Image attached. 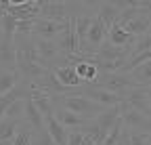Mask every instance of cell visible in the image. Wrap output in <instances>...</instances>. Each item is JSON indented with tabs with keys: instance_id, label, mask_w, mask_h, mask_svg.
<instances>
[{
	"instance_id": "cell-1",
	"label": "cell",
	"mask_w": 151,
	"mask_h": 145,
	"mask_svg": "<svg viewBox=\"0 0 151 145\" xmlns=\"http://www.w3.org/2000/svg\"><path fill=\"white\" fill-rule=\"evenodd\" d=\"M52 103L57 107H63V110L76 114V116H80L84 120H94L99 114L105 112V107L97 105L94 101L82 97V95H57V97H50Z\"/></svg>"
},
{
	"instance_id": "cell-2",
	"label": "cell",
	"mask_w": 151,
	"mask_h": 145,
	"mask_svg": "<svg viewBox=\"0 0 151 145\" xmlns=\"http://www.w3.org/2000/svg\"><path fill=\"white\" fill-rule=\"evenodd\" d=\"M55 44H57V48H59L61 57H78L80 55L78 38H76V32H73V15L65 21L61 34L55 38Z\"/></svg>"
},
{
	"instance_id": "cell-3",
	"label": "cell",
	"mask_w": 151,
	"mask_h": 145,
	"mask_svg": "<svg viewBox=\"0 0 151 145\" xmlns=\"http://www.w3.org/2000/svg\"><path fill=\"white\" fill-rule=\"evenodd\" d=\"M71 9H73V4H67V2H50V0H40V13H38V17L57 21V23H65L69 17H71Z\"/></svg>"
},
{
	"instance_id": "cell-4",
	"label": "cell",
	"mask_w": 151,
	"mask_h": 145,
	"mask_svg": "<svg viewBox=\"0 0 151 145\" xmlns=\"http://www.w3.org/2000/svg\"><path fill=\"white\" fill-rule=\"evenodd\" d=\"M126 103V101H124ZM122 122L128 128V133L132 135H139V133H151V120L147 116H143L141 112L128 107V103L124 105V112H122Z\"/></svg>"
},
{
	"instance_id": "cell-5",
	"label": "cell",
	"mask_w": 151,
	"mask_h": 145,
	"mask_svg": "<svg viewBox=\"0 0 151 145\" xmlns=\"http://www.w3.org/2000/svg\"><path fill=\"white\" fill-rule=\"evenodd\" d=\"M65 23H57L50 19H42V17H36L34 19V27H32V38L38 40H55L57 36L61 34Z\"/></svg>"
},
{
	"instance_id": "cell-6",
	"label": "cell",
	"mask_w": 151,
	"mask_h": 145,
	"mask_svg": "<svg viewBox=\"0 0 151 145\" xmlns=\"http://www.w3.org/2000/svg\"><path fill=\"white\" fill-rule=\"evenodd\" d=\"M128 6V0H120V2H101L97 4V13H94V17H99V19L103 21V25L109 30L113 23L118 21L120 13Z\"/></svg>"
},
{
	"instance_id": "cell-7",
	"label": "cell",
	"mask_w": 151,
	"mask_h": 145,
	"mask_svg": "<svg viewBox=\"0 0 151 145\" xmlns=\"http://www.w3.org/2000/svg\"><path fill=\"white\" fill-rule=\"evenodd\" d=\"M0 71H17L13 38H4V36H0Z\"/></svg>"
},
{
	"instance_id": "cell-8",
	"label": "cell",
	"mask_w": 151,
	"mask_h": 145,
	"mask_svg": "<svg viewBox=\"0 0 151 145\" xmlns=\"http://www.w3.org/2000/svg\"><path fill=\"white\" fill-rule=\"evenodd\" d=\"M124 105H126V103H120V105H116V107H107L103 114H99L97 118L92 120V122H94V126H97V128L101 131V135H103V137L107 135V131L111 128V126L118 122V118H122Z\"/></svg>"
},
{
	"instance_id": "cell-9",
	"label": "cell",
	"mask_w": 151,
	"mask_h": 145,
	"mask_svg": "<svg viewBox=\"0 0 151 145\" xmlns=\"http://www.w3.org/2000/svg\"><path fill=\"white\" fill-rule=\"evenodd\" d=\"M134 36H130L122 25H118V23H113L109 30H107V42L111 44V46H116V48H132V44H134Z\"/></svg>"
},
{
	"instance_id": "cell-10",
	"label": "cell",
	"mask_w": 151,
	"mask_h": 145,
	"mask_svg": "<svg viewBox=\"0 0 151 145\" xmlns=\"http://www.w3.org/2000/svg\"><path fill=\"white\" fill-rule=\"evenodd\" d=\"M52 74H55V78L59 80V84L61 86H65V88H69V90H76V88H80L84 82L78 78V74L73 71V65H59V67H55L52 69Z\"/></svg>"
},
{
	"instance_id": "cell-11",
	"label": "cell",
	"mask_w": 151,
	"mask_h": 145,
	"mask_svg": "<svg viewBox=\"0 0 151 145\" xmlns=\"http://www.w3.org/2000/svg\"><path fill=\"white\" fill-rule=\"evenodd\" d=\"M52 116H55V120L59 122L63 128H67V131H78V128H82L86 122H90V120H84V118H80V116H76V114L63 110V107H57V105H55V114H52Z\"/></svg>"
},
{
	"instance_id": "cell-12",
	"label": "cell",
	"mask_w": 151,
	"mask_h": 145,
	"mask_svg": "<svg viewBox=\"0 0 151 145\" xmlns=\"http://www.w3.org/2000/svg\"><path fill=\"white\" fill-rule=\"evenodd\" d=\"M44 128L50 135V139H52L55 145H67V128H63V126L55 120V116L44 118Z\"/></svg>"
},
{
	"instance_id": "cell-13",
	"label": "cell",
	"mask_w": 151,
	"mask_h": 145,
	"mask_svg": "<svg viewBox=\"0 0 151 145\" xmlns=\"http://www.w3.org/2000/svg\"><path fill=\"white\" fill-rule=\"evenodd\" d=\"M23 122L29 124L34 131H42L44 128V118L38 112V107L34 105L32 99H25V110H23Z\"/></svg>"
},
{
	"instance_id": "cell-14",
	"label": "cell",
	"mask_w": 151,
	"mask_h": 145,
	"mask_svg": "<svg viewBox=\"0 0 151 145\" xmlns=\"http://www.w3.org/2000/svg\"><path fill=\"white\" fill-rule=\"evenodd\" d=\"M21 122H19V120H9V118L0 120V145H9L13 141V137L17 135L19 126H21Z\"/></svg>"
},
{
	"instance_id": "cell-15",
	"label": "cell",
	"mask_w": 151,
	"mask_h": 145,
	"mask_svg": "<svg viewBox=\"0 0 151 145\" xmlns=\"http://www.w3.org/2000/svg\"><path fill=\"white\" fill-rule=\"evenodd\" d=\"M130 78H132V82H134L137 86H145V88L151 86V61L134 67L130 71Z\"/></svg>"
},
{
	"instance_id": "cell-16",
	"label": "cell",
	"mask_w": 151,
	"mask_h": 145,
	"mask_svg": "<svg viewBox=\"0 0 151 145\" xmlns=\"http://www.w3.org/2000/svg\"><path fill=\"white\" fill-rule=\"evenodd\" d=\"M34 128L29 124H25V122H21V126H19V131H17V135L13 137V141L9 143V145H32V141H34Z\"/></svg>"
},
{
	"instance_id": "cell-17",
	"label": "cell",
	"mask_w": 151,
	"mask_h": 145,
	"mask_svg": "<svg viewBox=\"0 0 151 145\" xmlns=\"http://www.w3.org/2000/svg\"><path fill=\"white\" fill-rule=\"evenodd\" d=\"M21 80L17 71H0V97H4L6 93H11L13 86Z\"/></svg>"
},
{
	"instance_id": "cell-18",
	"label": "cell",
	"mask_w": 151,
	"mask_h": 145,
	"mask_svg": "<svg viewBox=\"0 0 151 145\" xmlns=\"http://www.w3.org/2000/svg\"><path fill=\"white\" fill-rule=\"evenodd\" d=\"M23 110H25V101H13V103L6 107L4 118H9V120H19V122H21V120H23Z\"/></svg>"
},
{
	"instance_id": "cell-19",
	"label": "cell",
	"mask_w": 151,
	"mask_h": 145,
	"mask_svg": "<svg viewBox=\"0 0 151 145\" xmlns=\"http://www.w3.org/2000/svg\"><path fill=\"white\" fill-rule=\"evenodd\" d=\"M32 145H55V143H52L50 135L46 133V128H42V131H36V133H34Z\"/></svg>"
},
{
	"instance_id": "cell-20",
	"label": "cell",
	"mask_w": 151,
	"mask_h": 145,
	"mask_svg": "<svg viewBox=\"0 0 151 145\" xmlns=\"http://www.w3.org/2000/svg\"><path fill=\"white\" fill-rule=\"evenodd\" d=\"M128 145H151L147 139V133H139V135H132L128 137Z\"/></svg>"
},
{
	"instance_id": "cell-21",
	"label": "cell",
	"mask_w": 151,
	"mask_h": 145,
	"mask_svg": "<svg viewBox=\"0 0 151 145\" xmlns=\"http://www.w3.org/2000/svg\"><path fill=\"white\" fill-rule=\"evenodd\" d=\"M11 103H13V101H11L9 97H0V120L4 118V112H6V107H9Z\"/></svg>"
},
{
	"instance_id": "cell-22",
	"label": "cell",
	"mask_w": 151,
	"mask_h": 145,
	"mask_svg": "<svg viewBox=\"0 0 151 145\" xmlns=\"http://www.w3.org/2000/svg\"><path fill=\"white\" fill-rule=\"evenodd\" d=\"M147 101H149V107H151V86H147Z\"/></svg>"
},
{
	"instance_id": "cell-23",
	"label": "cell",
	"mask_w": 151,
	"mask_h": 145,
	"mask_svg": "<svg viewBox=\"0 0 151 145\" xmlns=\"http://www.w3.org/2000/svg\"><path fill=\"white\" fill-rule=\"evenodd\" d=\"M147 139H149V143H151V133H147Z\"/></svg>"
},
{
	"instance_id": "cell-24",
	"label": "cell",
	"mask_w": 151,
	"mask_h": 145,
	"mask_svg": "<svg viewBox=\"0 0 151 145\" xmlns=\"http://www.w3.org/2000/svg\"><path fill=\"white\" fill-rule=\"evenodd\" d=\"M147 34H151V25H149V32H147Z\"/></svg>"
}]
</instances>
